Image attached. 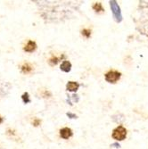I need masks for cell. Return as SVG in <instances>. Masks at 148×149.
<instances>
[{
    "instance_id": "18",
    "label": "cell",
    "mask_w": 148,
    "mask_h": 149,
    "mask_svg": "<svg viewBox=\"0 0 148 149\" xmlns=\"http://www.w3.org/2000/svg\"><path fill=\"white\" fill-rule=\"evenodd\" d=\"M2 121H3V119L1 118V116H0V123H2Z\"/></svg>"
},
{
    "instance_id": "10",
    "label": "cell",
    "mask_w": 148,
    "mask_h": 149,
    "mask_svg": "<svg viewBox=\"0 0 148 149\" xmlns=\"http://www.w3.org/2000/svg\"><path fill=\"white\" fill-rule=\"evenodd\" d=\"M92 8H93L94 11H95L96 13H102L104 12V7H103V5H102V3H100V2L95 3V4L93 5Z\"/></svg>"
},
{
    "instance_id": "2",
    "label": "cell",
    "mask_w": 148,
    "mask_h": 149,
    "mask_svg": "<svg viewBox=\"0 0 148 149\" xmlns=\"http://www.w3.org/2000/svg\"><path fill=\"white\" fill-rule=\"evenodd\" d=\"M112 137L116 141H122L127 137V130L122 125H119L113 130Z\"/></svg>"
},
{
    "instance_id": "5",
    "label": "cell",
    "mask_w": 148,
    "mask_h": 149,
    "mask_svg": "<svg viewBox=\"0 0 148 149\" xmlns=\"http://www.w3.org/2000/svg\"><path fill=\"white\" fill-rule=\"evenodd\" d=\"M60 136L63 139H68L72 138L73 136L72 130L70 129V128H67V127L61 129L60 130Z\"/></svg>"
},
{
    "instance_id": "17",
    "label": "cell",
    "mask_w": 148,
    "mask_h": 149,
    "mask_svg": "<svg viewBox=\"0 0 148 149\" xmlns=\"http://www.w3.org/2000/svg\"><path fill=\"white\" fill-rule=\"evenodd\" d=\"M111 146H113V147H115V148H119V147H120V146L119 144H117V143H114V144H113V145H112Z\"/></svg>"
},
{
    "instance_id": "15",
    "label": "cell",
    "mask_w": 148,
    "mask_h": 149,
    "mask_svg": "<svg viewBox=\"0 0 148 149\" xmlns=\"http://www.w3.org/2000/svg\"><path fill=\"white\" fill-rule=\"evenodd\" d=\"M66 114H67V116H68L69 118H71V119H76L77 118V115L74 114V113H67Z\"/></svg>"
},
{
    "instance_id": "8",
    "label": "cell",
    "mask_w": 148,
    "mask_h": 149,
    "mask_svg": "<svg viewBox=\"0 0 148 149\" xmlns=\"http://www.w3.org/2000/svg\"><path fill=\"white\" fill-rule=\"evenodd\" d=\"M72 65L70 61H63L60 66V68L64 72H69L72 70Z\"/></svg>"
},
{
    "instance_id": "7",
    "label": "cell",
    "mask_w": 148,
    "mask_h": 149,
    "mask_svg": "<svg viewBox=\"0 0 148 149\" xmlns=\"http://www.w3.org/2000/svg\"><path fill=\"white\" fill-rule=\"evenodd\" d=\"M24 51L29 52V53H32L37 49V44L36 42L32 41V40H29L28 43L26 44V46L24 47Z\"/></svg>"
},
{
    "instance_id": "1",
    "label": "cell",
    "mask_w": 148,
    "mask_h": 149,
    "mask_svg": "<svg viewBox=\"0 0 148 149\" xmlns=\"http://www.w3.org/2000/svg\"><path fill=\"white\" fill-rule=\"evenodd\" d=\"M133 21L137 31L148 39V1H139Z\"/></svg>"
},
{
    "instance_id": "16",
    "label": "cell",
    "mask_w": 148,
    "mask_h": 149,
    "mask_svg": "<svg viewBox=\"0 0 148 149\" xmlns=\"http://www.w3.org/2000/svg\"><path fill=\"white\" fill-rule=\"evenodd\" d=\"M72 99H73V101L74 102H79V96H77V95H73V96H72Z\"/></svg>"
},
{
    "instance_id": "12",
    "label": "cell",
    "mask_w": 148,
    "mask_h": 149,
    "mask_svg": "<svg viewBox=\"0 0 148 149\" xmlns=\"http://www.w3.org/2000/svg\"><path fill=\"white\" fill-rule=\"evenodd\" d=\"M91 30L90 29H83L81 31V35L85 37L86 38H89L91 37Z\"/></svg>"
},
{
    "instance_id": "4",
    "label": "cell",
    "mask_w": 148,
    "mask_h": 149,
    "mask_svg": "<svg viewBox=\"0 0 148 149\" xmlns=\"http://www.w3.org/2000/svg\"><path fill=\"white\" fill-rule=\"evenodd\" d=\"M122 77V73L119 72L118 71H114V70H111L108 72H106L104 75V79L107 82L109 83H116L117 81L120 79Z\"/></svg>"
},
{
    "instance_id": "6",
    "label": "cell",
    "mask_w": 148,
    "mask_h": 149,
    "mask_svg": "<svg viewBox=\"0 0 148 149\" xmlns=\"http://www.w3.org/2000/svg\"><path fill=\"white\" fill-rule=\"evenodd\" d=\"M79 88V84L76 81H69L66 85V89L71 92H76Z\"/></svg>"
},
{
    "instance_id": "13",
    "label": "cell",
    "mask_w": 148,
    "mask_h": 149,
    "mask_svg": "<svg viewBox=\"0 0 148 149\" xmlns=\"http://www.w3.org/2000/svg\"><path fill=\"white\" fill-rule=\"evenodd\" d=\"M22 100H23V102L25 103V104H28V103H30L31 102V100L29 99V94L28 93H24L23 95H22Z\"/></svg>"
},
{
    "instance_id": "14",
    "label": "cell",
    "mask_w": 148,
    "mask_h": 149,
    "mask_svg": "<svg viewBox=\"0 0 148 149\" xmlns=\"http://www.w3.org/2000/svg\"><path fill=\"white\" fill-rule=\"evenodd\" d=\"M33 125L34 126H38V125H40V123H41V120H38V119H35L34 120H33Z\"/></svg>"
},
{
    "instance_id": "9",
    "label": "cell",
    "mask_w": 148,
    "mask_h": 149,
    "mask_svg": "<svg viewBox=\"0 0 148 149\" xmlns=\"http://www.w3.org/2000/svg\"><path fill=\"white\" fill-rule=\"evenodd\" d=\"M21 69H22V72L23 73L28 74V73H31L33 71V67L30 63H24V64L22 65Z\"/></svg>"
},
{
    "instance_id": "11",
    "label": "cell",
    "mask_w": 148,
    "mask_h": 149,
    "mask_svg": "<svg viewBox=\"0 0 148 149\" xmlns=\"http://www.w3.org/2000/svg\"><path fill=\"white\" fill-rule=\"evenodd\" d=\"M65 57V56H61V57H57V56H53L49 60H48V63H49V64L51 65V66H54V65H56L58 63H59V61L61 60V59H63V58H64Z\"/></svg>"
},
{
    "instance_id": "3",
    "label": "cell",
    "mask_w": 148,
    "mask_h": 149,
    "mask_svg": "<svg viewBox=\"0 0 148 149\" xmlns=\"http://www.w3.org/2000/svg\"><path fill=\"white\" fill-rule=\"evenodd\" d=\"M110 6L113 12V18L115 20L116 22H120L122 21V12H120V8L119 6V5L117 4L116 1H110Z\"/></svg>"
}]
</instances>
